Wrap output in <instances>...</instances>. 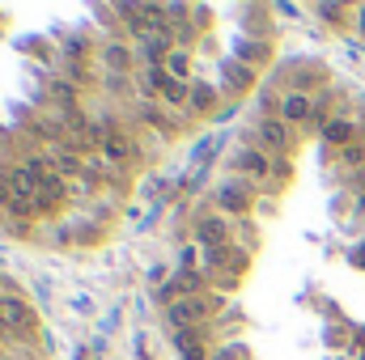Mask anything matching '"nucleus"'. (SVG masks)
I'll use <instances>...</instances> for the list:
<instances>
[{
  "label": "nucleus",
  "mask_w": 365,
  "mask_h": 360,
  "mask_svg": "<svg viewBox=\"0 0 365 360\" xmlns=\"http://www.w3.org/2000/svg\"><path fill=\"white\" fill-rule=\"evenodd\" d=\"M217 305H221V297L191 292V297H179L175 305H166V318H170V327H175V331H182V327H200Z\"/></svg>",
  "instance_id": "nucleus-1"
},
{
  "label": "nucleus",
  "mask_w": 365,
  "mask_h": 360,
  "mask_svg": "<svg viewBox=\"0 0 365 360\" xmlns=\"http://www.w3.org/2000/svg\"><path fill=\"white\" fill-rule=\"evenodd\" d=\"M255 132H259V149L264 153H289L293 149V132H289V123L280 115H264L255 123Z\"/></svg>",
  "instance_id": "nucleus-2"
},
{
  "label": "nucleus",
  "mask_w": 365,
  "mask_h": 360,
  "mask_svg": "<svg viewBox=\"0 0 365 360\" xmlns=\"http://www.w3.org/2000/svg\"><path fill=\"white\" fill-rule=\"evenodd\" d=\"M195 242H200V246H208V250H221V246H230V221H225L221 212H208V216H200V221H195Z\"/></svg>",
  "instance_id": "nucleus-3"
},
{
  "label": "nucleus",
  "mask_w": 365,
  "mask_h": 360,
  "mask_svg": "<svg viewBox=\"0 0 365 360\" xmlns=\"http://www.w3.org/2000/svg\"><path fill=\"white\" fill-rule=\"evenodd\" d=\"M0 331H34V309L21 297H0Z\"/></svg>",
  "instance_id": "nucleus-4"
},
{
  "label": "nucleus",
  "mask_w": 365,
  "mask_h": 360,
  "mask_svg": "<svg viewBox=\"0 0 365 360\" xmlns=\"http://www.w3.org/2000/svg\"><path fill=\"white\" fill-rule=\"evenodd\" d=\"M251 203H255L251 182H225V186H217V212L221 216L225 212H251Z\"/></svg>",
  "instance_id": "nucleus-5"
},
{
  "label": "nucleus",
  "mask_w": 365,
  "mask_h": 360,
  "mask_svg": "<svg viewBox=\"0 0 365 360\" xmlns=\"http://www.w3.org/2000/svg\"><path fill=\"white\" fill-rule=\"evenodd\" d=\"M234 170H242V174H251V179H268L276 166L259 144H242V149L234 153Z\"/></svg>",
  "instance_id": "nucleus-6"
},
{
  "label": "nucleus",
  "mask_w": 365,
  "mask_h": 360,
  "mask_svg": "<svg viewBox=\"0 0 365 360\" xmlns=\"http://www.w3.org/2000/svg\"><path fill=\"white\" fill-rule=\"evenodd\" d=\"M280 119H284V123L319 119V102H310L306 93H284V97H280Z\"/></svg>",
  "instance_id": "nucleus-7"
},
{
  "label": "nucleus",
  "mask_w": 365,
  "mask_h": 360,
  "mask_svg": "<svg viewBox=\"0 0 365 360\" xmlns=\"http://www.w3.org/2000/svg\"><path fill=\"white\" fill-rule=\"evenodd\" d=\"M323 140L336 144V149H349V144H357V123L344 119V115H336V119L323 123Z\"/></svg>",
  "instance_id": "nucleus-8"
},
{
  "label": "nucleus",
  "mask_w": 365,
  "mask_h": 360,
  "mask_svg": "<svg viewBox=\"0 0 365 360\" xmlns=\"http://www.w3.org/2000/svg\"><path fill=\"white\" fill-rule=\"evenodd\" d=\"M221 77H225V85L234 93H247L255 85V68H247V64H238V60H225V64H221Z\"/></svg>",
  "instance_id": "nucleus-9"
},
{
  "label": "nucleus",
  "mask_w": 365,
  "mask_h": 360,
  "mask_svg": "<svg viewBox=\"0 0 365 360\" xmlns=\"http://www.w3.org/2000/svg\"><path fill=\"white\" fill-rule=\"evenodd\" d=\"M102 64H106L115 77H123V73L132 68V51H128L123 43H106V47H102Z\"/></svg>",
  "instance_id": "nucleus-10"
},
{
  "label": "nucleus",
  "mask_w": 365,
  "mask_h": 360,
  "mask_svg": "<svg viewBox=\"0 0 365 360\" xmlns=\"http://www.w3.org/2000/svg\"><path fill=\"white\" fill-rule=\"evenodd\" d=\"M102 157H106L110 166H123V162H132V157H136V149L115 132V136H106V140H102Z\"/></svg>",
  "instance_id": "nucleus-11"
},
{
  "label": "nucleus",
  "mask_w": 365,
  "mask_h": 360,
  "mask_svg": "<svg viewBox=\"0 0 365 360\" xmlns=\"http://www.w3.org/2000/svg\"><path fill=\"white\" fill-rule=\"evenodd\" d=\"M212 106H217V90H212L208 81H195V85H191V102H187V110H191V115H208Z\"/></svg>",
  "instance_id": "nucleus-12"
},
{
  "label": "nucleus",
  "mask_w": 365,
  "mask_h": 360,
  "mask_svg": "<svg viewBox=\"0 0 365 360\" xmlns=\"http://www.w3.org/2000/svg\"><path fill=\"white\" fill-rule=\"evenodd\" d=\"M51 170L68 182V179H77L86 166H81V157H77V153H68V149H56V153H51Z\"/></svg>",
  "instance_id": "nucleus-13"
},
{
  "label": "nucleus",
  "mask_w": 365,
  "mask_h": 360,
  "mask_svg": "<svg viewBox=\"0 0 365 360\" xmlns=\"http://www.w3.org/2000/svg\"><path fill=\"white\" fill-rule=\"evenodd\" d=\"M268 55H272V47H268V43H251V38H242L234 60H238V64H247V68H255V64H264Z\"/></svg>",
  "instance_id": "nucleus-14"
},
{
  "label": "nucleus",
  "mask_w": 365,
  "mask_h": 360,
  "mask_svg": "<svg viewBox=\"0 0 365 360\" xmlns=\"http://www.w3.org/2000/svg\"><path fill=\"white\" fill-rule=\"evenodd\" d=\"M166 73H170L175 81H187V73H191V51H182V47H175V51L166 55Z\"/></svg>",
  "instance_id": "nucleus-15"
},
{
  "label": "nucleus",
  "mask_w": 365,
  "mask_h": 360,
  "mask_svg": "<svg viewBox=\"0 0 365 360\" xmlns=\"http://www.w3.org/2000/svg\"><path fill=\"white\" fill-rule=\"evenodd\" d=\"M162 102H166V106H187V102H191V85L170 77V81H166V90H162Z\"/></svg>",
  "instance_id": "nucleus-16"
},
{
  "label": "nucleus",
  "mask_w": 365,
  "mask_h": 360,
  "mask_svg": "<svg viewBox=\"0 0 365 360\" xmlns=\"http://www.w3.org/2000/svg\"><path fill=\"white\" fill-rule=\"evenodd\" d=\"M13 199H17L13 179H9V170H0V212H9V208H13Z\"/></svg>",
  "instance_id": "nucleus-17"
},
{
  "label": "nucleus",
  "mask_w": 365,
  "mask_h": 360,
  "mask_svg": "<svg viewBox=\"0 0 365 360\" xmlns=\"http://www.w3.org/2000/svg\"><path fill=\"white\" fill-rule=\"evenodd\" d=\"M340 162H344V166H365V144L357 140V144H349V149H340Z\"/></svg>",
  "instance_id": "nucleus-18"
},
{
  "label": "nucleus",
  "mask_w": 365,
  "mask_h": 360,
  "mask_svg": "<svg viewBox=\"0 0 365 360\" xmlns=\"http://www.w3.org/2000/svg\"><path fill=\"white\" fill-rule=\"evenodd\" d=\"M319 13H323V17H331V26H344L340 17H349V9H344V4H319Z\"/></svg>",
  "instance_id": "nucleus-19"
},
{
  "label": "nucleus",
  "mask_w": 365,
  "mask_h": 360,
  "mask_svg": "<svg viewBox=\"0 0 365 360\" xmlns=\"http://www.w3.org/2000/svg\"><path fill=\"white\" fill-rule=\"evenodd\" d=\"M182 360H208V344H187V348H179Z\"/></svg>",
  "instance_id": "nucleus-20"
},
{
  "label": "nucleus",
  "mask_w": 365,
  "mask_h": 360,
  "mask_svg": "<svg viewBox=\"0 0 365 360\" xmlns=\"http://www.w3.org/2000/svg\"><path fill=\"white\" fill-rule=\"evenodd\" d=\"M353 263L365 271V242H357V246H353Z\"/></svg>",
  "instance_id": "nucleus-21"
},
{
  "label": "nucleus",
  "mask_w": 365,
  "mask_h": 360,
  "mask_svg": "<svg viewBox=\"0 0 365 360\" xmlns=\"http://www.w3.org/2000/svg\"><path fill=\"white\" fill-rule=\"evenodd\" d=\"M353 17H357V30H361V34H365V4H361V9H357V13H353Z\"/></svg>",
  "instance_id": "nucleus-22"
},
{
  "label": "nucleus",
  "mask_w": 365,
  "mask_h": 360,
  "mask_svg": "<svg viewBox=\"0 0 365 360\" xmlns=\"http://www.w3.org/2000/svg\"><path fill=\"white\" fill-rule=\"evenodd\" d=\"M0 360H4V344H0Z\"/></svg>",
  "instance_id": "nucleus-23"
}]
</instances>
